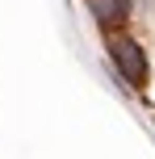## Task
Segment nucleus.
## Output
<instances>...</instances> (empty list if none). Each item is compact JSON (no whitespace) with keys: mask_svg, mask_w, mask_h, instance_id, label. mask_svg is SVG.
Here are the masks:
<instances>
[{"mask_svg":"<svg viewBox=\"0 0 155 159\" xmlns=\"http://www.w3.org/2000/svg\"><path fill=\"white\" fill-rule=\"evenodd\" d=\"M109 50H113V63H117V71H122L130 84H147V55H143L139 46H134L130 38H113L109 42Z\"/></svg>","mask_w":155,"mask_h":159,"instance_id":"obj_1","label":"nucleus"},{"mask_svg":"<svg viewBox=\"0 0 155 159\" xmlns=\"http://www.w3.org/2000/svg\"><path fill=\"white\" fill-rule=\"evenodd\" d=\"M92 8H97V17L101 21H122L126 17V8H130V0H88Z\"/></svg>","mask_w":155,"mask_h":159,"instance_id":"obj_2","label":"nucleus"}]
</instances>
